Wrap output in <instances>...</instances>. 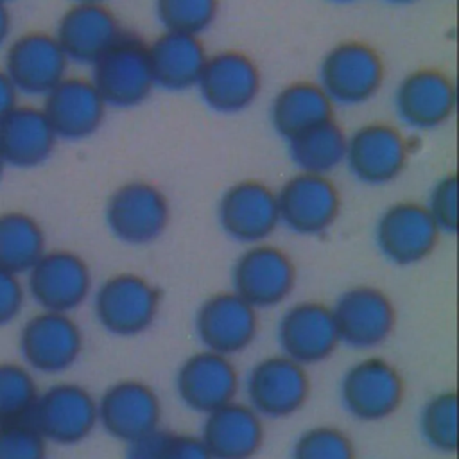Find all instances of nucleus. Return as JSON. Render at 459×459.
I'll return each instance as SVG.
<instances>
[{
	"mask_svg": "<svg viewBox=\"0 0 459 459\" xmlns=\"http://www.w3.org/2000/svg\"><path fill=\"white\" fill-rule=\"evenodd\" d=\"M317 75V84L333 106H360L380 91L385 63L373 45L344 39L325 52Z\"/></svg>",
	"mask_w": 459,
	"mask_h": 459,
	"instance_id": "nucleus-1",
	"label": "nucleus"
},
{
	"mask_svg": "<svg viewBox=\"0 0 459 459\" xmlns=\"http://www.w3.org/2000/svg\"><path fill=\"white\" fill-rule=\"evenodd\" d=\"M90 68V81L108 108H136L156 88L147 43L134 32L124 30Z\"/></svg>",
	"mask_w": 459,
	"mask_h": 459,
	"instance_id": "nucleus-2",
	"label": "nucleus"
},
{
	"mask_svg": "<svg viewBox=\"0 0 459 459\" xmlns=\"http://www.w3.org/2000/svg\"><path fill=\"white\" fill-rule=\"evenodd\" d=\"M172 210L167 194L154 183L133 179L118 185L104 206L109 233L126 246H149L170 224Z\"/></svg>",
	"mask_w": 459,
	"mask_h": 459,
	"instance_id": "nucleus-3",
	"label": "nucleus"
},
{
	"mask_svg": "<svg viewBox=\"0 0 459 459\" xmlns=\"http://www.w3.org/2000/svg\"><path fill=\"white\" fill-rule=\"evenodd\" d=\"M161 307V290L138 273H117L93 292L97 323L115 337H136L147 332Z\"/></svg>",
	"mask_w": 459,
	"mask_h": 459,
	"instance_id": "nucleus-4",
	"label": "nucleus"
},
{
	"mask_svg": "<svg viewBox=\"0 0 459 459\" xmlns=\"http://www.w3.org/2000/svg\"><path fill=\"white\" fill-rule=\"evenodd\" d=\"M405 396L400 369L382 357H366L351 364L339 384L342 409L355 420L373 423L393 416Z\"/></svg>",
	"mask_w": 459,
	"mask_h": 459,
	"instance_id": "nucleus-5",
	"label": "nucleus"
},
{
	"mask_svg": "<svg viewBox=\"0 0 459 459\" xmlns=\"http://www.w3.org/2000/svg\"><path fill=\"white\" fill-rule=\"evenodd\" d=\"M280 224L299 237L326 233L341 213V192L328 174L298 170L276 190Z\"/></svg>",
	"mask_w": 459,
	"mask_h": 459,
	"instance_id": "nucleus-6",
	"label": "nucleus"
},
{
	"mask_svg": "<svg viewBox=\"0 0 459 459\" xmlns=\"http://www.w3.org/2000/svg\"><path fill=\"white\" fill-rule=\"evenodd\" d=\"M439 228L427 206L418 201H396L382 210L373 237L380 255L394 265L409 267L427 260L439 240Z\"/></svg>",
	"mask_w": 459,
	"mask_h": 459,
	"instance_id": "nucleus-7",
	"label": "nucleus"
},
{
	"mask_svg": "<svg viewBox=\"0 0 459 459\" xmlns=\"http://www.w3.org/2000/svg\"><path fill=\"white\" fill-rule=\"evenodd\" d=\"M296 265L281 247L258 242L246 246L231 267V290L256 310L283 303L296 287Z\"/></svg>",
	"mask_w": 459,
	"mask_h": 459,
	"instance_id": "nucleus-8",
	"label": "nucleus"
},
{
	"mask_svg": "<svg viewBox=\"0 0 459 459\" xmlns=\"http://www.w3.org/2000/svg\"><path fill=\"white\" fill-rule=\"evenodd\" d=\"M195 90L215 113L237 115L249 109L262 91V72L256 61L235 48L208 54Z\"/></svg>",
	"mask_w": 459,
	"mask_h": 459,
	"instance_id": "nucleus-9",
	"label": "nucleus"
},
{
	"mask_svg": "<svg viewBox=\"0 0 459 459\" xmlns=\"http://www.w3.org/2000/svg\"><path fill=\"white\" fill-rule=\"evenodd\" d=\"M18 346L30 371L59 375L79 360L84 337L81 326L70 314L41 310L22 326Z\"/></svg>",
	"mask_w": 459,
	"mask_h": 459,
	"instance_id": "nucleus-10",
	"label": "nucleus"
},
{
	"mask_svg": "<svg viewBox=\"0 0 459 459\" xmlns=\"http://www.w3.org/2000/svg\"><path fill=\"white\" fill-rule=\"evenodd\" d=\"M25 289L41 310L70 314L91 294V269L75 251H45L29 269Z\"/></svg>",
	"mask_w": 459,
	"mask_h": 459,
	"instance_id": "nucleus-11",
	"label": "nucleus"
},
{
	"mask_svg": "<svg viewBox=\"0 0 459 459\" xmlns=\"http://www.w3.org/2000/svg\"><path fill=\"white\" fill-rule=\"evenodd\" d=\"M409 154V140L396 126L369 122L348 134L344 163L362 185L384 186L403 174Z\"/></svg>",
	"mask_w": 459,
	"mask_h": 459,
	"instance_id": "nucleus-12",
	"label": "nucleus"
},
{
	"mask_svg": "<svg viewBox=\"0 0 459 459\" xmlns=\"http://www.w3.org/2000/svg\"><path fill=\"white\" fill-rule=\"evenodd\" d=\"M244 389L247 403L262 418L283 420L307 403L310 378L307 368L287 355H267L247 371Z\"/></svg>",
	"mask_w": 459,
	"mask_h": 459,
	"instance_id": "nucleus-13",
	"label": "nucleus"
},
{
	"mask_svg": "<svg viewBox=\"0 0 459 459\" xmlns=\"http://www.w3.org/2000/svg\"><path fill=\"white\" fill-rule=\"evenodd\" d=\"M339 342L353 350L378 348L391 337L396 310L380 287L353 285L332 305Z\"/></svg>",
	"mask_w": 459,
	"mask_h": 459,
	"instance_id": "nucleus-14",
	"label": "nucleus"
},
{
	"mask_svg": "<svg viewBox=\"0 0 459 459\" xmlns=\"http://www.w3.org/2000/svg\"><path fill=\"white\" fill-rule=\"evenodd\" d=\"M29 421L48 443L72 446L82 443L97 423V398L74 382L39 391Z\"/></svg>",
	"mask_w": 459,
	"mask_h": 459,
	"instance_id": "nucleus-15",
	"label": "nucleus"
},
{
	"mask_svg": "<svg viewBox=\"0 0 459 459\" xmlns=\"http://www.w3.org/2000/svg\"><path fill=\"white\" fill-rule=\"evenodd\" d=\"M68 65L56 36L34 29L9 41L2 70L18 93L43 97L68 75Z\"/></svg>",
	"mask_w": 459,
	"mask_h": 459,
	"instance_id": "nucleus-16",
	"label": "nucleus"
},
{
	"mask_svg": "<svg viewBox=\"0 0 459 459\" xmlns=\"http://www.w3.org/2000/svg\"><path fill=\"white\" fill-rule=\"evenodd\" d=\"M217 221L226 237L238 244L265 242L280 226L276 190L260 179L230 185L219 197Z\"/></svg>",
	"mask_w": 459,
	"mask_h": 459,
	"instance_id": "nucleus-17",
	"label": "nucleus"
},
{
	"mask_svg": "<svg viewBox=\"0 0 459 459\" xmlns=\"http://www.w3.org/2000/svg\"><path fill=\"white\" fill-rule=\"evenodd\" d=\"M393 104L405 127L414 131L439 129L455 113V82L439 68L411 70L396 84Z\"/></svg>",
	"mask_w": 459,
	"mask_h": 459,
	"instance_id": "nucleus-18",
	"label": "nucleus"
},
{
	"mask_svg": "<svg viewBox=\"0 0 459 459\" xmlns=\"http://www.w3.org/2000/svg\"><path fill=\"white\" fill-rule=\"evenodd\" d=\"M258 310L233 290H222L201 301L194 330L204 350L231 357L247 350L258 335Z\"/></svg>",
	"mask_w": 459,
	"mask_h": 459,
	"instance_id": "nucleus-19",
	"label": "nucleus"
},
{
	"mask_svg": "<svg viewBox=\"0 0 459 459\" xmlns=\"http://www.w3.org/2000/svg\"><path fill=\"white\" fill-rule=\"evenodd\" d=\"M160 421L161 400L142 380H118L97 400V423L108 436L126 445L160 429Z\"/></svg>",
	"mask_w": 459,
	"mask_h": 459,
	"instance_id": "nucleus-20",
	"label": "nucleus"
},
{
	"mask_svg": "<svg viewBox=\"0 0 459 459\" xmlns=\"http://www.w3.org/2000/svg\"><path fill=\"white\" fill-rule=\"evenodd\" d=\"M238 385L240 378L231 357L204 348L188 355L174 377L181 403L203 416L233 402Z\"/></svg>",
	"mask_w": 459,
	"mask_h": 459,
	"instance_id": "nucleus-21",
	"label": "nucleus"
},
{
	"mask_svg": "<svg viewBox=\"0 0 459 459\" xmlns=\"http://www.w3.org/2000/svg\"><path fill=\"white\" fill-rule=\"evenodd\" d=\"M52 34L70 63L91 66L124 34V29L106 2H72Z\"/></svg>",
	"mask_w": 459,
	"mask_h": 459,
	"instance_id": "nucleus-22",
	"label": "nucleus"
},
{
	"mask_svg": "<svg viewBox=\"0 0 459 459\" xmlns=\"http://www.w3.org/2000/svg\"><path fill=\"white\" fill-rule=\"evenodd\" d=\"M278 344L305 368L330 359L341 344L332 307L312 299L290 305L278 323Z\"/></svg>",
	"mask_w": 459,
	"mask_h": 459,
	"instance_id": "nucleus-23",
	"label": "nucleus"
},
{
	"mask_svg": "<svg viewBox=\"0 0 459 459\" xmlns=\"http://www.w3.org/2000/svg\"><path fill=\"white\" fill-rule=\"evenodd\" d=\"M41 109L57 140L81 142L102 127L108 106L90 77L66 75L43 95Z\"/></svg>",
	"mask_w": 459,
	"mask_h": 459,
	"instance_id": "nucleus-24",
	"label": "nucleus"
},
{
	"mask_svg": "<svg viewBox=\"0 0 459 459\" xmlns=\"http://www.w3.org/2000/svg\"><path fill=\"white\" fill-rule=\"evenodd\" d=\"M264 418L242 402L204 414L199 437L213 459H253L264 443Z\"/></svg>",
	"mask_w": 459,
	"mask_h": 459,
	"instance_id": "nucleus-25",
	"label": "nucleus"
},
{
	"mask_svg": "<svg viewBox=\"0 0 459 459\" xmlns=\"http://www.w3.org/2000/svg\"><path fill=\"white\" fill-rule=\"evenodd\" d=\"M57 136L41 108L16 104L0 122V154L5 165L34 169L54 154Z\"/></svg>",
	"mask_w": 459,
	"mask_h": 459,
	"instance_id": "nucleus-26",
	"label": "nucleus"
},
{
	"mask_svg": "<svg viewBox=\"0 0 459 459\" xmlns=\"http://www.w3.org/2000/svg\"><path fill=\"white\" fill-rule=\"evenodd\" d=\"M147 48L156 88L186 91L197 86L208 57L199 36L163 30Z\"/></svg>",
	"mask_w": 459,
	"mask_h": 459,
	"instance_id": "nucleus-27",
	"label": "nucleus"
},
{
	"mask_svg": "<svg viewBox=\"0 0 459 459\" xmlns=\"http://www.w3.org/2000/svg\"><path fill=\"white\" fill-rule=\"evenodd\" d=\"M333 102L317 81H292L271 100V127L285 142L333 118Z\"/></svg>",
	"mask_w": 459,
	"mask_h": 459,
	"instance_id": "nucleus-28",
	"label": "nucleus"
},
{
	"mask_svg": "<svg viewBox=\"0 0 459 459\" xmlns=\"http://www.w3.org/2000/svg\"><path fill=\"white\" fill-rule=\"evenodd\" d=\"M348 134L332 118L287 140L292 163L301 172L328 174L344 163Z\"/></svg>",
	"mask_w": 459,
	"mask_h": 459,
	"instance_id": "nucleus-29",
	"label": "nucleus"
},
{
	"mask_svg": "<svg viewBox=\"0 0 459 459\" xmlns=\"http://www.w3.org/2000/svg\"><path fill=\"white\" fill-rule=\"evenodd\" d=\"M41 224L25 212L0 213V269L16 276L27 274L47 251Z\"/></svg>",
	"mask_w": 459,
	"mask_h": 459,
	"instance_id": "nucleus-30",
	"label": "nucleus"
},
{
	"mask_svg": "<svg viewBox=\"0 0 459 459\" xmlns=\"http://www.w3.org/2000/svg\"><path fill=\"white\" fill-rule=\"evenodd\" d=\"M418 427L429 448L441 454L457 450V394L441 391L429 398L418 418Z\"/></svg>",
	"mask_w": 459,
	"mask_h": 459,
	"instance_id": "nucleus-31",
	"label": "nucleus"
},
{
	"mask_svg": "<svg viewBox=\"0 0 459 459\" xmlns=\"http://www.w3.org/2000/svg\"><path fill=\"white\" fill-rule=\"evenodd\" d=\"M39 389L25 364L0 362V425L29 421Z\"/></svg>",
	"mask_w": 459,
	"mask_h": 459,
	"instance_id": "nucleus-32",
	"label": "nucleus"
},
{
	"mask_svg": "<svg viewBox=\"0 0 459 459\" xmlns=\"http://www.w3.org/2000/svg\"><path fill=\"white\" fill-rule=\"evenodd\" d=\"M124 459H213L194 434L156 429L126 445Z\"/></svg>",
	"mask_w": 459,
	"mask_h": 459,
	"instance_id": "nucleus-33",
	"label": "nucleus"
},
{
	"mask_svg": "<svg viewBox=\"0 0 459 459\" xmlns=\"http://www.w3.org/2000/svg\"><path fill=\"white\" fill-rule=\"evenodd\" d=\"M221 0H154V14L167 32L204 34L217 22Z\"/></svg>",
	"mask_w": 459,
	"mask_h": 459,
	"instance_id": "nucleus-34",
	"label": "nucleus"
},
{
	"mask_svg": "<svg viewBox=\"0 0 459 459\" xmlns=\"http://www.w3.org/2000/svg\"><path fill=\"white\" fill-rule=\"evenodd\" d=\"M290 459H357L351 437L332 425L303 430L292 443Z\"/></svg>",
	"mask_w": 459,
	"mask_h": 459,
	"instance_id": "nucleus-35",
	"label": "nucleus"
},
{
	"mask_svg": "<svg viewBox=\"0 0 459 459\" xmlns=\"http://www.w3.org/2000/svg\"><path fill=\"white\" fill-rule=\"evenodd\" d=\"M47 441L30 421L0 425V459H45Z\"/></svg>",
	"mask_w": 459,
	"mask_h": 459,
	"instance_id": "nucleus-36",
	"label": "nucleus"
},
{
	"mask_svg": "<svg viewBox=\"0 0 459 459\" xmlns=\"http://www.w3.org/2000/svg\"><path fill=\"white\" fill-rule=\"evenodd\" d=\"M441 233L454 235L457 231V176L454 172L441 176L430 188L427 203H423Z\"/></svg>",
	"mask_w": 459,
	"mask_h": 459,
	"instance_id": "nucleus-37",
	"label": "nucleus"
},
{
	"mask_svg": "<svg viewBox=\"0 0 459 459\" xmlns=\"http://www.w3.org/2000/svg\"><path fill=\"white\" fill-rule=\"evenodd\" d=\"M25 305V285L20 276L0 269V326L14 321Z\"/></svg>",
	"mask_w": 459,
	"mask_h": 459,
	"instance_id": "nucleus-38",
	"label": "nucleus"
},
{
	"mask_svg": "<svg viewBox=\"0 0 459 459\" xmlns=\"http://www.w3.org/2000/svg\"><path fill=\"white\" fill-rule=\"evenodd\" d=\"M18 104V91L5 75V72L0 68V122L4 117Z\"/></svg>",
	"mask_w": 459,
	"mask_h": 459,
	"instance_id": "nucleus-39",
	"label": "nucleus"
},
{
	"mask_svg": "<svg viewBox=\"0 0 459 459\" xmlns=\"http://www.w3.org/2000/svg\"><path fill=\"white\" fill-rule=\"evenodd\" d=\"M13 29V20H11V11L7 4L0 2V48L7 43Z\"/></svg>",
	"mask_w": 459,
	"mask_h": 459,
	"instance_id": "nucleus-40",
	"label": "nucleus"
},
{
	"mask_svg": "<svg viewBox=\"0 0 459 459\" xmlns=\"http://www.w3.org/2000/svg\"><path fill=\"white\" fill-rule=\"evenodd\" d=\"M387 4H394V5H409V4H414L418 0H384Z\"/></svg>",
	"mask_w": 459,
	"mask_h": 459,
	"instance_id": "nucleus-41",
	"label": "nucleus"
},
{
	"mask_svg": "<svg viewBox=\"0 0 459 459\" xmlns=\"http://www.w3.org/2000/svg\"><path fill=\"white\" fill-rule=\"evenodd\" d=\"M328 2H332V4H355L359 0H328Z\"/></svg>",
	"mask_w": 459,
	"mask_h": 459,
	"instance_id": "nucleus-42",
	"label": "nucleus"
},
{
	"mask_svg": "<svg viewBox=\"0 0 459 459\" xmlns=\"http://www.w3.org/2000/svg\"><path fill=\"white\" fill-rule=\"evenodd\" d=\"M4 170H5V161H4V158H2V154H0V179H2V176H4Z\"/></svg>",
	"mask_w": 459,
	"mask_h": 459,
	"instance_id": "nucleus-43",
	"label": "nucleus"
},
{
	"mask_svg": "<svg viewBox=\"0 0 459 459\" xmlns=\"http://www.w3.org/2000/svg\"><path fill=\"white\" fill-rule=\"evenodd\" d=\"M72 2H106V0H72Z\"/></svg>",
	"mask_w": 459,
	"mask_h": 459,
	"instance_id": "nucleus-44",
	"label": "nucleus"
},
{
	"mask_svg": "<svg viewBox=\"0 0 459 459\" xmlns=\"http://www.w3.org/2000/svg\"><path fill=\"white\" fill-rule=\"evenodd\" d=\"M0 2H4V4H9V2H13V0H0Z\"/></svg>",
	"mask_w": 459,
	"mask_h": 459,
	"instance_id": "nucleus-45",
	"label": "nucleus"
}]
</instances>
